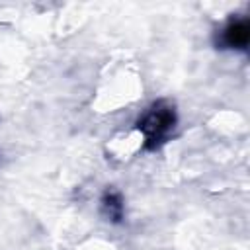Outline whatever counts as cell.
Wrapping results in <instances>:
<instances>
[{
	"label": "cell",
	"mask_w": 250,
	"mask_h": 250,
	"mask_svg": "<svg viewBox=\"0 0 250 250\" xmlns=\"http://www.w3.org/2000/svg\"><path fill=\"white\" fill-rule=\"evenodd\" d=\"M176 123H178V115L174 104H170L168 100H158L150 104L148 109L137 121V129L145 135V148L154 150L162 143H166Z\"/></svg>",
	"instance_id": "6da1fadb"
},
{
	"label": "cell",
	"mask_w": 250,
	"mask_h": 250,
	"mask_svg": "<svg viewBox=\"0 0 250 250\" xmlns=\"http://www.w3.org/2000/svg\"><path fill=\"white\" fill-rule=\"evenodd\" d=\"M250 43V21L240 18V20H230L223 29H221V39L219 45L225 49H238L246 51Z\"/></svg>",
	"instance_id": "7a4b0ae2"
},
{
	"label": "cell",
	"mask_w": 250,
	"mask_h": 250,
	"mask_svg": "<svg viewBox=\"0 0 250 250\" xmlns=\"http://www.w3.org/2000/svg\"><path fill=\"white\" fill-rule=\"evenodd\" d=\"M123 211H125V205H123L121 193L113 191V189H107L102 195V213H104V217L111 223H121L123 221Z\"/></svg>",
	"instance_id": "3957f363"
}]
</instances>
